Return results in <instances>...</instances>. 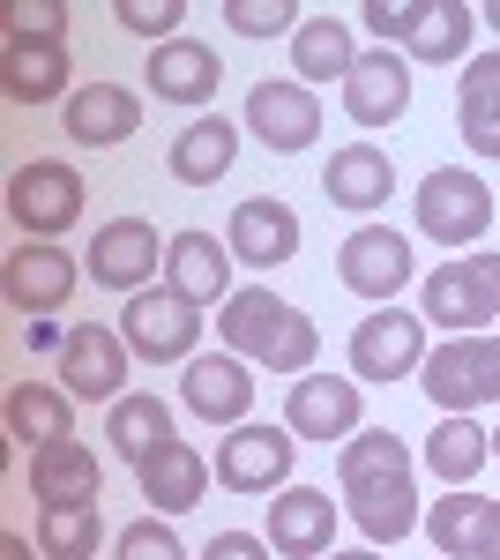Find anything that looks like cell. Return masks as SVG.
Listing matches in <instances>:
<instances>
[{
    "label": "cell",
    "instance_id": "1",
    "mask_svg": "<svg viewBox=\"0 0 500 560\" xmlns=\"http://www.w3.org/2000/svg\"><path fill=\"white\" fill-rule=\"evenodd\" d=\"M336 486L351 501V523L374 538V546H404L418 523V464L411 448L396 441L388 427H367L336 448Z\"/></svg>",
    "mask_w": 500,
    "mask_h": 560
},
{
    "label": "cell",
    "instance_id": "2",
    "mask_svg": "<svg viewBox=\"0 0 500 560\" xmlns=\"http://www.w3.org/2000/svg\"><path fill=\"white\" fill-rule=\"evenodd\" d=\"M217 337H224V351H240L247 366H269V374H306L322 351V329L292 300H277L269 284H247L217 306Z\"/></svg>",
    "mask_w": 500,
    "mask_h": 560
},
{
    "label": "cell",
    "instance_id": "3",
    "mask_svg": "<svg viewBox=\"0 0 500 560\" xmlns=\"http://www.w3.org/2000/svg\"><path fill=\"white\" fill-rule=\"evenodd\" d=\"M418 314L449 337H486V322H500V255H463L441 261L418 284Z\"/></svg>",
    "mask_w": 500,
    "mask_h": 560
},
{
    "label": "cell",
    "instance_id": "4",
    "mask_svg": "<svg viewBox=\"0 0 500 560\" xmlns=\"http://www.w3.org/2000/svg\"><path fill=\"white\" fill-rule=\"evenodd\" d=\"M418 388L433 396L441 419H470L478 404H500V337H449L441 351H426Z\"/></svg>",
    "mask_w": 500,
    "mask_h": 560
},
{
    "label": "cell",
    "instance_id": "5",
    "mask_svg": "<svg viewBox=\"0 0 500 560\" xmlns=\"http://www.w3.org/2000/svg\"><path fill=\"white\" fill-rule=\"evenodd\" d=\"M120 337L135 359H150V366H172V359H195L202 345V306H187L172 284H150V292H135L120 306Z\"/></svg>",
    "mask_w": 500,
    "mask_h": 560
},
{
    "label": "cell",
    "instance_id": "6",
    "mask_svg": "<svg viewBox=\"0 0 500 560\" xmlns=\"http://www.w3.org/2000/svg\"><path fill=\"white\" fill-rule=\"evenodd\" d=\"M493 224V195L486 179L463 173V165H441V173L418 179V232L441 240V247H478Z\"/></svg>",
    "mask_w": 500,
    "mask_h": 560
},
{
    "label": "cell",
    "instance_id": "7",
    "mask_svg": "<svg viewBox=\"0 0 500 560\" xmlns=\"http://www.w3.org/2000/svg\"><path fill=\"white\" fill-rule=\"evenodd\" d=\"M292 456H299L292 427H232L217 441L209 471H217L224 493H284L292 486Z\"/></svg>",
    "mask_w": 500,
    "mask_h": 560
},
{
    "label": "cell",
    "instance_id": "8",
    "mask_svg": "<svg viewBox=\"0 0 500 560\" xmlns=\"http://www.w3.org/2000/svg\"><path fill=\"white\" fill-rule=\"evenodd\" d=\"M418 366H426V314L374 306L351 329V382H411Z\"/></svg>",
    "mask_w": 500,
    "mask_h": 560
},
{
    "label": "cell",
    "instance_id": "9",
    "mask_svg": "<svg viewBox=\"0 0 500 560\" xmlns=\"http://www.w3.org/2000/svg\"><path fill=\"white\" fill-rule=\"evenodd\" d=\"M165 232L150 224V217H113V224H97L90 232V284H105V292H150V269H165Z\"/></svg>",
    "mask_w": 500,
    "mask_h": 560
},
{
    "label": "cell",
    "instance_id": "10",
    "mask_svg": "<svg viewBox=\"0 0 500 560\" xmlns=\"http://www.w3.org/2000/svg\"><path fill=\"white\" fill-rule=\"evenodd\" d=\"M8 217H15L31 240H60V232L83 217V173L60 165V158H31L23 173L8 179Z\"/></svg>",
    "mask_w": 500,
    "mask_h": 560
},
{
    "label": "cell",
    "instance_id": "11",
    "mask_svg": "<svg viewBox=\"0 0 500 560\" xmlns=\"http://www.w3.org/2000/svg\"><path fill=\"white\" fill-rule=\"evenodd\" d=\"M75 277H83V261L68 255V247H53V240H23L15 255L0 261V292H8V306L23 322L60 314V306L75 300Z\"/></svg>",
    "mask_w": 500,
    "mask_h": 560
},
{
    "label": "cell",
    "instance_id": "12",
    "mask_svg": "<svg viewBox=\"0 0 500 560\" xmlns=\"http://www.w3.org/2000/svg\"><path fill=\"white\" fill-rule=\"evenodd\" d=\"M336 277H344V292H359V300L396 306V292L411 284V240L388 232V224H359V232L336 247Z\"/></svg>",
    "mask_w": 500,
    "mask_h": 560
},
{
    "label": "cell",
    "instance_id": "13",
    "mask_svg": "<svg viewBox=\"0 0 500 560\" xmlns=\"http://www.w3.org/2000/svg\"><path fill=\"white\" fill-rule=\"evenodd\" d=\"M127 337L120 329H105V322H75L68 329V345H60V382H68V396H83V404H120L127 396Z\"/></svg>",
    "mask_w": 500,
    "mask_h": 560
},
{
    "label": "cell",
    "instance_id": "14",
    "mask_svg": "<svg viewBox=\"0 0 500 560\" xmlns=\"http://www.w3.org/2000/svg\"><path fill=\"white\" fill-rule=\"evenodd\" d=\"M179 404L195 411V419H209V427H247L254 411V374L240 351H217V359H187V374H179Z\"/></svg>",
    "mask_w": 500,
    "mask_h": 560
},
{
    "label": "cell",
    "instance_id": "15",
    "mask_svg": "<svg viewBox=\"0 0 500 560\" xmlns=\"http://www.w3.org/2000/svg\"><path fill=\"white\" fill-rule=\"evenodd\" d=\"M224 247L232 261H247V269H284L299 255V217L292 202H277V195H247L232 224H224Z\"/></svg>",
    "mask_w": 500,
    "mask_h": 560
},
{
    "label": "cell",
    "instance_id": "16",
    "mask_svg": "<svg viewBox=\"0 0 500 560\" xmlns=\"http://www.w3.org/2000/svg\"><path fill=\"white\" fill-rule=\"evenodd\" d=\"M284 427L299 441H351L359 433V382H336V374H299L284 396Z\"/></svg>",
    "mask_w": 500,
    "mask_h": 560
},
{
    "label": "cell",
    "instance_id": "17",
    "mask_svg": "<svg viewBox=\"0 0 500 560\" xmlns=\"http://www.w3.org/2000/svg\"><path fill=\"white\" fill-rule=\"evenodd\" d=\"M404 105H411V60H404L396 45L359 52V68H351V83H344V113H351L359 128H388V120H404Z\"/></svg>",
    "mask_w": 500,
    "mask_h": 560
},
{
    "label": "cell",
    "instance_id": "18",
    "mask_svg": "<svg viewBox=\"0 0 500 560\" xmlns=\"http://www.w3.org/2000/svg\"><path fill=\"white\" fill-rule=\"evenodd\" d=\"M247 128L277 150V158H292L306 150L314 135H322V97L306 83H254L247 90Z\"/></svg>",
    "mask_w": 500,
    "mask_h": 560
},
{
    "label": "cell",
    "instance_id": "19",
    "mask_svg": "<svg viewBox=\"0 0 500 560\" xmlns=\"http://www.w3.org/2000/svg\"><path fill=\"white\" fill-rule=\"evenodd\" d=\"M329 538H336V501L322 486H284L269 501V546L284 560H329Z\"/></svg>",
    "mask_w": 500,
    "mask_h": 560
},
{
    "label": "cell",
    "instance_id": "20",
    "mask_svg": "<svg viewBox=\"0 0 500 560\" xmlns=\"http://www.w3.org/2000/svg\"><path fill=\"white\" fill-rule=\"evenodd\" d=\"M165 284L187 306H224V300H232V247H224V240H209V232H172Z\"/></svg>",
    "mask_w": 500,
    "mask_h": 560
},
{
    "label": "cell",
    "instance_id": "21",
    "mask_svg": "<svg viewBox=\"0 0 500 560\" xmlns=\"http://www.w3.org/2000/svg\"><path fill=\"white\" fill-rule=\"evenodd\" d=\"M60 120H68V142L113 150V142H127V135L142 128V97L120 83H75L68 105H60Z\"/></svg>",
    "mask_w": 500,
    "mask_h": 560
},
{
    "label": "cell",
    "instance_id": "22",
    "mask_svg": "<svg viewBox=\"0 0 500 560\" xmlns=\"http://www.w3.org/2000/svg\"><path fill=\"white\" fill-rule=\"evenodd\" d=\"M8 441H23L31 456L75 441V396L53 382H15L8 388Z\"/></svg>",
    "mask_w": 500,
    "mask_h": 560
},
{
    "label": "cell",
    "instance_id": "23",
    "mask_svg": "<svg viewBox=\"0 0 500 560\" xmlns=\"http://www.w3.org/2000/svg\"><path fill=\"white\" fill-rule=\"evenodd\" d=\"M209 464H202V448L195 441H165L150 464H135V486H142V501L150 509H165V516H187L195 501L209 493Z\"/></svg>",
    "mask_w": 500,
    "mask_h": 560
},
{
    "label": "cell",
    "instance_id": "24",
    "mask_svg": "<svg viewBox=\"0 0 500 560\" xmlns=\"http://www.w3.org/2000/svg\"><path fill=\"white\" fill-rule=\"evenodd\" d=\"M0 90L15 105H53L68 90V38H8V52H0Z\"/></svg>",
    "mask_w": 500,
    "mask_h": 560
},
{
    "label": "cell",
    "instance_id": "25",
    "mask_svg": "<svg viewBox=\"0 0 500 560\" xmlns=\"http://www.w3.org/2000/svg\"><path fill=\"white\" fill-rule=\"evenodd\" d=\"M322 195H329L336 210H381L388 195H396V165H388V150L381 142H344L329 158V173H322Z\"/></svg>",
    "mask_w": 500,
    "mask_h": 560
},
{
    "label": "cell",
    "instance_id": "26",
    "mask_svg": "<svg viewBox=\"0 0 500 560\" xmlns=\"http://www.w3.org/2000/svg\"><path fill=\"white\" fill-rule=\"evenodd\" d=\"M150 97H165V105H209L217 97V83H224V68H217V52L195 38H172L150 52Z\"/></svg>",
    "mask_w": 500,
    "mask_h": 560
},
{
    "label": "cell",
    "instance_id": "27",
    "mask_svg": "<svg viewBox=\"0 0 500 560\" xmlns=\"http://www.w3.org/2000/svg\"><path fill=\"white\" fill-rule=\"evenodd\" d=\"M456 128L478 158H500V52H470V60H463Z\"/></svg>",
    "mask_w": 500,
    "mask_h": 560
},
{
    "label": "cell",
    "instance_id": "28",
    "mask_svg": "<svg viewBox=\"0 0 500 560\" xmlns=\"http://www.w3.org/2000/svg\"><path fill=\"white\" fill-rule=\"evenodd\" d=\"M292 68L299 83H351V68H359V38H351V23H336V15H306L292 31Z\"/></svg>",
    "mask_w": 500,
    "mask_h": 560
},
{
    "label": "cell",
    "instance_id": "29",
    "mask_svg": "<svg viewBox=\"0 0 500 560\" xmlns=\"http://www.w3.org/2000/svg\"><path fill=\"white\" fill-rule=\"evenodd\" d=\"M105 441L120 448L127 464H150L165 441H179V433H172V404H165V396H150V388L120 396V404L105 411Z\"/></svg>",
    "mask_w": 500,
    "mask_h": 560
},
{
    "label": "cell",
    "instance_id": "30",
    "mask_svg": "<svg viewBox=\"0 0 500 560\" xmlns=\"http://www.w3.org/2000/svg\"><path fill=\"white\" fill-rule=\"evenodd\" d=\"M232 158H240V128L217 120V113L172 135V179H179V187H209V179H224V173H232Z\"/></svg>",
    "mask_w": 500,
    "mask_h": 560
},
{
    "label": "cell",
    "instance_id": "31",
    "mask_svg": "<svg viewBox=\"0 0 500 560\" xmlns=\"http://www.w3.org/2000/svg\"><path fill=\"white\" fill-rule=\"evenodd\" d=\"M97 486H105V471H97V456H90L83 441H60V448L31 456V493H38L45 509H68V501H97Z\"/></svg>",
    "mask_w": 500,
    "mask_h": 560
},
{
    "label": "cell",
    "instance_id": "32",
    "mask_svg": "<svg viewBox=\"0 0 500 560\" xmlns=\"http://www.w3.org/2000/svg\"><path fill=\"white\" fill-rule=\"evenodd\" d=\"M486 464H493V433L478 427V419H441V427L426 433V471L441 478V486H470Z\"/></svg>",
    "mask_w": 500,
    "mask_h": 560
},
{
    "label": "cell",
    "instance_id": "33",
    "mask_svg": "<svg viewBox=\"0 0 500 560\" xmlns=\"http://www.w3.org/2000/svg\"><path fill=\"white\" fill-rule=\"evenodd\" d=\"M486 493H470V486H449L433 509H426V538L441 546V560H478V530H486Z\"/></svg>",
    "mask_w": 500,
    "mask_h": 560
},
{
    "label": "cell",
    "instance_id": "34",
    "mask_svg": "<svg viewBox=\"0 0 500 560\" xmlns=\"http://www.w3.org/2000/svg\"><path fill=\"white\" fill-rule=\"evenodd\" d=\"M470 38H478V8H463V0H433L426 23L411 31V45H404V60H433V68H449V60L470 52Z\"/></svg>",
    "mask_w": 500,
    "mask_h": 560
},
{
    "label": "cell",
    "instance_id": "35",
    "mask_svg": "<svg viewBox=\"0 0 500 560\" xmlns=\"http://www.w3.org/2000/svg\"><path fill=\"white\" fill-rule=\"evenodd\" d=\"M97 501H68V509H38V553L45 560H97Z\"/></svg>",
    "mask_w": 500,
    "mask_h": 560
},
{
    "label": "cell",
    "instance_id": "36",
    "mask_svg": "<svg viewBox=\"0 0 500 560\" xmlns=\"http://www.w3.org/2000/svg\"><path fill=\"white\" fill-rule=\"evenodd\" d=\"M224 23L240 38H277V31H299L306 15H299L292 0H224Z\"/></svg>",
    "mask_w": 500,
    "mask_h": 560
},
{
    "label": "cell",
    "instance_id": "37",
    "mask_svg": "<svg viewBox=\"0 0 500 560\" xmlns=\"http://www.w3.org/2000/svg\"><path fill=\"white\" fill-rule=\"evenodd\" d=\"M426 8H433V0H367L359 23H367L381 45H411V31L426 23Z\"/></svg>",
    "mask_w": 500,
    "mask_h": 560
},
{
    "label": "cell",
    "instance_id": "38",
    "mask_svg": "<svg viewBox=\"0 0 500 560\" xmlns=\"http://www.w3.org/2000/svg\"><path fill=\"white\" fill-rule=\"evenodd\" d=\"M113 15H120V23L135 31V38H158V45H172V31L187 23V0H120Z\"/></svg>",
    "mask_w": 500,
    "mask_h": 560
},
{
    "label": "cell",
    "instance_id": "39",
    "mask_svg": "<svg viewBox=\"0 0 500 560\" xmlns=\"http://www.w3.org/2000/svg\"><path fill=\"white\" fill-rule=\"evenodd\" d=\"M0 23H8V38H60L68 31V8L60 0H8Z\"/></svg>",
    "mask_w": 500,
    "mask_h": 560
},
{
    "label": "cell",
    "instance_id": "40",
    "mask_svg": "<svg viewBox=\"0 0 500 560\" xmlns=\"http://www.w3.org/2000/svg\"><path fill=\"white\" fill-rule=\"evenodd\" d=\"M120 560H187V546L172 538V523H150V516H135L120 530V546H113Z\"/></svg>",
    "mask_w": 500,
    "mask_h": 560
},
{
    "label": "cell",
    "instance_id": "41",
    "mask_svg": "<svg viewBox=\"0 0 500 560\" xmlns=\"http://www.w3.org/2000/svg\"><path fill=\"white\" fill-rule=\"evenodd\" d=\"M269 553H277V546H269V538H254V530H217L202 560H269Z\"/></svg>",
    "mask_w": 500,
    "mask_h": 560
},
{
    "label": "cell",
    "instance_id": "42",
    "mask_svg": "<svg viewBox=\"0 0 500 560\" xmlns=\"http://www.w3.org/2000/svg\"><path fill=\"white\" fill-rule=\"evenodd\" d=\"M23 345H31V351H60V345H68V329H60L53 314H38V322H23Z\"/></svg>",
    "mask_w": 500,
    "mask_h": 560
},
{
    "label": "cell",
    "instance_id": "43",
    "mask_svg": "<svg viewBox=\"0 0 500 560\" xmlns=\"http://www.w3.org/2000/svg\"><path fill=\"white\" fill-rule=\"evenodd\" d=\"M478 560H500V501L486 509V530H478Z\"/></svg>",
    "mask_w": 500,
    "mask_h": 560
},
{
    "label": "cell",
    "instance_id": "44",
    "mask_svg": "<svg viewBox=\"0 0 500 560\" xmlns=\"http://www.w3.org/2000/svg\"><path fill=\"white\" fill-rule=\"evenodd\" d=\"M0 560H31V538H23V530H8V538H0Z\"/></svg>",
    "mask_w": 500,
    "mask_h": 560
},
{
    "label": "cell",
    "instance_id": "45",
    "mask_svg": "<svg viewBox=\"0 0 500 560\" xmlns=\"http://www.w3.org/2000/svg\"><path fill=\"white\" fill-rule=\"evenodd\" d=\"M478 23H493V31H500V0H493V8H478Z\"/></svg>",
    "mask_w": 500,
    "mask_h": 560
},
{
    "label": "cell",
    "instance_id": "46",
    "mask_svg": "<svg viewBox=\"0 0 500 560\" xmlns=\"http://www.w3.org/2000/svg\"><path fill=\"white\" fill-rule=\"evenodd\" d=\"M329 560H381V553H329Z\"/></svg>",
    "mask_w": 500,
    "mask_h": 560
},
{
    "label": "cell",
    "instance_id": "47",
    "mask_svg": "<svg viewBox=\"0 0 500 560\" xmlns=\"http://www.w3.org/2000/svg\"><path fill=\"white\" fill-rule=\"evenodd\" d=\"M493 456H500V433H493Z\"/></svg>",
    "mask_w": 500,
    "mask_h": 560
}]
</instances>
